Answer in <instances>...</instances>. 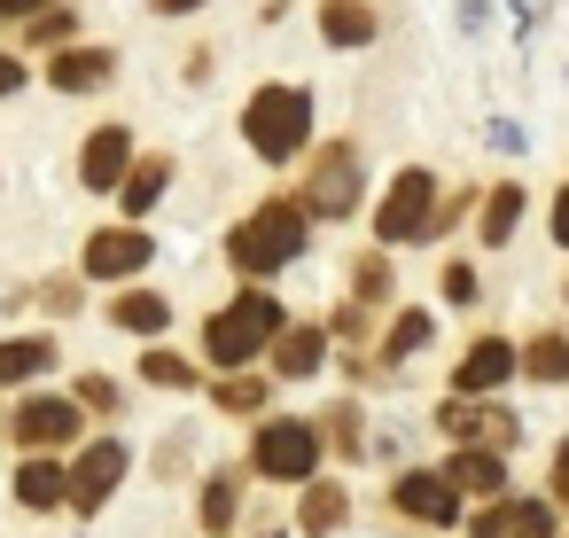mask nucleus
<instances>
[{
	"label": "nucleus",
	"instance_id": "f257e3e1",
	"mask_svg": "<svg viewBox=\"0 0 569 538\" xmlns=\"http://www.w3.org/2000/svg\"><path fill=\"white\" fill-rule=\"evenodd\" d=\"M305 250V196H273L234 227V273H281Z\"/></svg>",
	"mask_w": 569,
	"mask_h": 538
},
{
	"label": "nucleus",
	"instance_id": "f03ea898",
	"mask_svg": "<svg viewBox=\"0 0 569 538\" xmlns=\"http://www.w3.org/2000/svg\"><path fill=\"white\" fill-rule=\"evenodd\" d=\"M305 133H312V102H305V87H258V94H250V110H242V141H250L266 165L297 157Z\"/></svg>",
	"mask_w": 569,
	"mask_h": 538
},
{
	"label": "nucleus",
	"instance_id": "7ed1b4c3",
	"mask_svg": "<svg viewBox=\"0 0 569 538\" xmlns=\"http://www.w3.org/2000/svg\"><path fill=\"white\" fill-rule=\"evenodd\" d=\"M273 336H281V305H273L266 289H250V297H234V305L203 328V351H211L219 367H242V359H250V351H266Z\"/></svg>",
	"mask_w": 569,
	"mask_h": 538
},
{
	"label": "nucleus",
	"instance_id": "20e7f679",
	"mask_svg": "<svg viewBox=\"0 0 569 538\" xmlns=\"http://www.w3.org/2000/svg\"><path fill=\"white\" fill-rule=\"evenodd\" d=\"M359 180H367L359 149H351V141H328V149H312V165H305V203H312L320 219H343V211L359 203Z\"/></svg>",
	"mask_w": 569,
	"mask_h": 538
},
{
	"label": "nucleus",
	"instance_id": "39448f33",
	"mask_svg": "<svg viewBox=\"0 0 569 538\" xmlns=\"http://www.w3.org/2000/svg\"><path fill=\"white\" fill-rule=\"evenodd\" d=\"M429 227H437V180L429 172H398L390 196H382V211H375V235L382 242H421Z\"/></svg>",
	"mask_w": 569,
	"mask_h": 538
},
{
	"label": "nucleus",
	"instance_id": "423d86ee",
	"mask_svg": "<svg viewBox=\"0 0 569 538\" xmlns=\"http://www.w3.org/2000/svg\"><path fill=\"white\" fill-rule=\"evenodd\" d=\"M312 468H320V429L312 421H266L258 429V476L312 484Z\"/></svg>",
	"mask_w": 569,
	"mask_h": 538
},
{
	"label": "nucleus",
	"instance_id": "0eeeda50",
	"mask_svg": "<svg viewBox=\"0 0 569 538\" xmlns=\"http://www.w3.org/2000/svg\"><path fill=\"white\" fill-rule=\"evenodd\" d=\"M157 258V242L141 235V227H102L94 242H87V273L94 281H126V273H141Z\"/></svg>",
	"mask_w": 569,
	"mask_h": 538
},
{
	"label": "nucleus",
	"instance_id": "6e6552de",
	"mask_svg": "<svg viewBox=\"0 0 569 538\" xmlns=\"http://www.w3.org/2000/svg\"><path fill=\"white\" fill-rule=\"evenodd\" d=\"M126 172H133V133L126 126H94L87 133V157H79V180L110 196V188H126Z\"/></svg>",
	"mask_w": 569,
	"mask_h": 538
},
{
	"label": "nucleus",
	"instance_id": "1a4fd4ad",
	"mask_svg": "<svg viewBox=\"0 0 569 538\" xmlns=\"http://www.w3.org/2000/svg\"><path fill=\"white\" fill-rule=\"evenodd\" d=\"M452 437H468V445H515V414L507 406H483V398H445V414H437Z\"/></svg>",
	"mask_w": 569,
	"mask_h": 538
},
{
	"label": "nucleus",
	"instance_id": "9d476101",
	"mask_svg": "<svg viewBox=\"0 0 569 538\" xmlns=\"http://www.w3.org/2000/svg\"><path fill=\"white\" fill-rule=\"evenodd\" d=\"M118 476H126V445H118V437L87 445L79 468H71V507H102V499L118 491Z\"/></svg>",
	"mask_w": 569,
	"mask_h": 538
},
{
	"label": "nucleus",
	"instance_id": "9b49d317",
	"mask_svg": "<svg viewBox=\"0 0 569 538\" xmlns=\"http://www.w3.org/2000/svg\"><path fill=\"white\" fill-rule=\"evenodd\" d=\"M468 530L476 538H553V515L538 499H483V515Z\"/></svg>",
	"mask_w": 569,
	"mask_h": 538
},
{
	"label": "nucleus",
	"instance_id": "f8f14e48",
	"mask_svg": "<svg viewBox=\"0 0 569 538\" xmlns=\"http://www.w3.org/2000/svg\"><path fill=\"white\" fill-rule=\"evenodd\" d=\"M48 79H56L63 94H94V87H110V79H118V48H56Z\"/></svg>",
	"mask_w": 569,
	"mask_h": 538
},
{
	"label": "nucleus",
	"instance_id": "ddd939ff",
	"mask_svg": "<svg viewBox=\"0 0 569 538\" xmlns=\"http://www.w3.org/2000/svg\"><path fill=\"white\" fill-rule=\"evenodd\" d=\"M17 437H24L32 452L71 445V437H79V406H71V398H32V406L17 414Z\"/></svg>",
	"mask_w": 569,
	"mask_h": 538
},
{
	"label": "nucleus",
	"instance_id": "4468645a",
	"mask_svg": "<svg viewBox=\"0 0 569 538\" xmlns=\"http://www.w3.org/2000/svg\"><path fill=\"white\" fill-rule=\"evenodd\" d=\"M507 375H515V351H507L499 336H483V343H476V351L460 359V375H452V390H468V398H491V390H499Z\"/></svg>",
	"mask_w": 569,
	"mask_h": 538
},
{
	"label": "nucleus",
	"instance_id": "2eb2a0df",
	"mask_svg": "<svg viewBox=\"0 0 569 538\" xmlns=\"http://www.w3.org/2000/svg\"><path fill=\"white\" fill-rule=\"evenodd\" d=\"M398 515H413V522H460L452 515V476H398Z\"/></svg>",
	"mask_w": 569,
	"mask_h": 538
},
{
	"label": "nucleus",
	"instance_id": "dca6fc26",
	"mask_svg": "<svg viewBox=\"0 0 569 538\" xmlns=\"http://www.w3.org/2000/svg\"><path fill=\"white\" fill-rule=\"evenodd\" d=\"M320 32H328V48H367L375 40V9H367V0H328Z\"/></svg>",
	"mask_w": 569,
	"mask_h": 538
},
{
	"label": "nucleus",
	"instance_id": "f3484780",
	"mask_svg": "<svg viewBox=\"0 0 569 538\" xmlns=\"http://www.w3.org/2000/svg\"><path fill=\"white\" fill-rule=\"evenodd\" d=\"M499 484H507V460H499L491 445H468V452L452 460V491H483V499H499Z\"/></svg>",
	"mask_w": 569,
	"mask_h": 538
},
{
	"label": "nucleus",
	"instance_id": "a211bd4d",
	"mask_svg": "<svg viewBox=\"0 0 569 538\" xmlns=\"http://www.w3.org/2000/svg\"><path fill=\"white\" fill-rule=\"evenodd\" d=\"M56 367V343L48 336H17V343H0V382H32Z\"/></svg>",
	"mask_w": 569,
	"mask_h": 538
},
{
	"label": "nucleus",
	"instance_id": "6ab92c4d",
	"mask_svg": "<svg viewBox=\"0 0 569 538\" xmlns=\"http://www.w3.org/2000/svg\"><path fill=\"white\" fill-rule=\"evenodd\" d=\"M164 320H172V305H164V297H149V289H133V297H118V305H110V328H126V336H157Z\"/></svg>",
	"mask_w": 569,
	"mask_h": 538
},
{
	"label": "nucleus",
	"instance_id": "aec40b11",
	"mask_svg": "<svg viewBox=\"0 0 569 538\" xmlns=\"http://www.w3.org/2000/svg\"><path fill=\"white\" fill-rule=\"evenodd\" d=\"M273 359H281V375H312V367L328 359V336H320V328H281V336H273Z\"/></svg>",
	"mask_w": 569,
	"mask_h": 538
},
{
	"label": "nucleus",
	"instance_id": "412c9836",
	"mask_svg": "<svg viewBox=\"0 0 569 538\" xmlns=\"http://www.w3.org/2000/svg\"><path fill=\"white\" fill-rule=\"evenodd\" d=\"M17 499H24V507H56V499H71V476H63L56 460H24V468H17Z\"/></svg>",
	"mask_w": 569,
	"mask_h": 538
},
{
	"label": "nucleus",
	"instance_id": "4be33fe9",
	"mask_svg": "<svg viewBox=\"0 0 569 538\" xmlns=\"http://www.w3.org/2000/svg\"><path fill=\"white\" fill-rule=\"evenodd\" d=\"M164 172H172L164 157L133 165V172H126V188H118V211H133V219H141V211H157V196H164Z\"/></svg>",
	"mask_w": 569,
	"mask_h": 538
},
{
	"label": "nucleus",
	"instance_id": "5701e85b",
	"mask_svg": "<svg viewBox=\"0 0 569 538\" xmlns=\"http://www.w3.org/2000/svg\"><path fill=\"white\" fill-rule=\"evenodd\" d=\"M429 336H437V320H429V312H398V320H390V343H382V367L413 359V351H421Z\"/></svg>",
	"mask_w": 569,
	"mask_h": 538
},
{
	"label": "nucleus",
	"instance_id": "b1692460",
	"mask_svg": "<svg viewBox=\"0 0 569 538\" xmlns=\"http://www.w3.org/2000/svg\"><path fill=\"white\" fill-rule=\"evenodd\" d=\"M297 522H305L312 538H328V530L343 522V491H336V484H305V507H297Z\"/></svg>",
	"mask_w": 569,
	"mask_h": 538
},
{
	"label": "nucleus",
	"instance_id": "393cba45",
	"mask_svg": "<svg viewBox=\"0 0 569 538\" xmlns=\"http://www.w3.org/2000/svg\"><path fill=\"white\" fill-rule=\"evenodd\" d=\"M515 219H522V188H491V203H483V242H507L515 235Z\"/></svg>",
	"mask_w": 569,
	"mask_h": 538
},
{
	"label": "nucleus",
	"instance_id": "a878e982",
	"mask_svg": "<svg viewBox=\"0 0 569 538\" xmlns=\"http://www.w3.org/2000/svg\"><path fill=\"white\" fill-rule=\"evenodd\" d=\"M522 367H530L538 382H569V336H538V343L522 351Z\"/></svg>",
	"mask_w": 569,
	"mask_h": 538
},
{
	"label": "nucleus",
	"instance_id": "bb28decb",
	"mask_svg": "<svg viewBox=\"0 0 569 538\" xmlns=\"http://www.w3.org/2000/svg\"><path fill=\"white\" fill-rule=\"evenodd\" d=\"M24 24H32V40H40L48 56H56V48H71V32H79V17L63 9V0H56V9H40V17H24Z\"/></svg>",
	"mask_w": 569,
	"mask_h": 538
},
{
	"label": "nucleus",
	"instance_id": "cd10ccee",
	"mask_svg": "<svg viewBox=\"0 0 569 538\" xmlns=\"http://www.w3.org/2000/svg\"><path fill=\"white\" fill-rule=\"evenodd\" d=\"M141 375H149V382H164V390H196L188 351H149V359H141Z\"/></svg>",
	"mask_w": 569,
	"mask_h": 538
},
{
	"label": "nucleus",
	"instance_id": "c85d7f7f",
	"mask_svg": "<svg viewBox=\"0 0 569 538\" xmlns=\"http://www.w3.org/2000/svg\"><path fill=\"white\" fill-rule=\"evenodd\" d=\"M211 398H219V406H227V414H258V406H266V382H258V375H242V367H234V375H227V382H219V390H211Z\"/></svg>",
	"mask_w": 569,
	"mask_h": 538
},
{
	"label": "nucleus",
	"instance_id": "c756f323",
	"mask_svg": "<svg viewBox=\"0 0 569 538\" xmlns=\"http://www.w3.org/2000/svg\"><path fill=\"white\" fill-rule=\"evenodd\" d=\"M203 522H211V530H234V476H211V491H203Z\"/></svg>",
	"mask_w": 569,
	"mask_h": 538
},
{
	"label": "nucleus",
	"instance_id": "7c9ffc66",
	"mask_svg": "<svg viewBox=\"0 0 569 538\" xmlns=\"http://www.w3.org/2000/svg\"><path fill=\"white\" fill-rule=\"evenodd\" d=\"M351 289H359L367 305H375V297H390V266H382V258H359V273H351Z\"/></svg>",
	"mask_w": 569,
	"mask_h": 538
},
{
	"label": "nucleus",
	"instance_id": "2f4dec72",
	"mask_svg": "<svg viewBox=\"0 0 569 538\" xmlns=\"http://www.w3.org/2000/svg\"><path fill=\"white\" fill-rule=\"evenodd\" d=\"M79 398H87V406H118V382H110V375H87Z\"/></svg>",
	"mask_w": 569,
	"mask_h": 538
},
{
	"label": "nucleus",
	"instance_id": "473e14b6",
	"mask_svg": "<svg viewBox=\"0 0 569 538\" xmlns=\"http://www.w3.org/2000/svg\"><path fill=\"white\" fill-rule=\"evenodd\" d=\"M445 297H452V305H468V297H476V273H468V266H452V273H445Z\"/></svg>",
	"mask_w": 569,
	"mask_h": 538
},
{
	"label": "nucleus",
	"instance_id": "72a5a7b5",
	"mask_svg": "<svg viewBox=\"0 0 569 538\" xmlns=\"http://www.w3.org/2000/svg\"><path fill=\"white\" fill-rule=\"evenodd\" d=\"M553 499H561V507H569V445H561V452H553Z\"/></svg>",
	"mask_w": 569,
	"mask_h": 538
},
{
	"label": "nucleus",
	"instance_id": "f704fd0d",
	"mask_svg": "<svg viewBox=\"0 0 569 538\" xmlns=\"http://www.w3.org/2000/svg\"><path fill=\"white\" fill-rule=\"evenodd\" d=\"M17 87H24V63H17V56H0V94H17Z\"/></svg>",
	"mask_w": 569,
	"mask_h": 538
},
{
	"label": "nucleus",
	"instance_id": "c9c22d12",
	"mask_svg": "<svg viewBox=\"0 0 569 538\" xmlns=\"http://www.w3.org/2000/svg\"><path fill=\"white\" fill-rule=\"evenodd\" d=\"M40 9H56V0H0V17H40Z\"/></svg>",
	"mask_w": 569,
	"mask_h": 538
},
{
	"label": "nucleus",
	"instance_id": "e433bc0d",
	"mask_svg": "<svg viewBox=\"0 0 569 538\" xmlns=\"http://www.w3.org/2000/svg\"><path fill=\"white\" fill-rule=\"evenodd\" d=\"M553 242L569 250V196H553Z\"/></svg>",
	"mask_w": 569,
	"mask_h": 538
},
{
	"label": "nucleus",
	"instance_id": "4c0bfd02",
	"mask_svg": "<svg viewBox=\"0 0 569 538\" xmlns=\"http://www.w3.org/2000/svg\"><path fill=\"white\" fill-rule=\"evenodd\" d=\"M157 9H164V17H180V9H203V0H157Z\"/></svg>",
	"mask_w": 569,
	"mask_h": 538
}]
</instances>
